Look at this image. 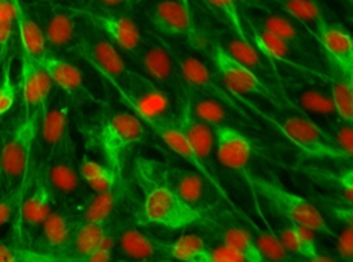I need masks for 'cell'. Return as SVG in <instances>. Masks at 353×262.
<instances>
[{
  "instance_id": "8d00e7d4",
  "label": "cell",
  "mask_w": 353,
  "mask_h": 262,
  "mask_svg": "<svg viewBox=\"0 0 353 262\" xmlns=\"http://www.w3.org/2000/svg\"><path fill=\"white\" fill-rule=\"evenodd\" d=\"M219 40L221 41H217V45L221 46L225 52L239 63H242L246 67L252 69L254 72L265 69L262 56H260V52L257 51L256 46L252 45V41H250V39H242L239 37L237 34H234L230 35V37L228 35H223V37Z\"/></svg>"
},
{
  "instance_id": "f5cc1de1",
  "label": "cell",
  "mask_w": 353,
  "mask_h": 262,
  "mask_svg": "<svg viewBox=\"0 0 353 262\" xmlns=\"http://www.w3.org/2000/svg\"><path fill=\"white\" fill-rule=\"evenodd\" d=\"M83 2H84V3H94L95 0H83Z\"/></svg>"
},
{
  "instance_id": "ba28073f",
  "label": "cell",
  "mask_w": 353,
  "mask_h": 262,
  "mask_svg": "<svg viewBox=\"0 0 353 262\" xmlns=\"http://www.w3.org/2000/svg\"><path fill=\"white\" fill-rule=\"evenodd\" d=\"M280 130L310 157L323 160H350L338 146L329 133L321 130L314 120L300 115H289L280 122Z\"/></svg>"
},
{
  "instance_id": "74e56055",
  "label": "cell",
  "mask_w": 353,
  "mask_h": 262,
  "mask_svg": "<svg viewBox=\"0 0 353 262\" xmlns=\"http://www.w3.org/2000/svg\"><path fill=\"white\" fill-rule=\"evenodd\" d=\"M330 98L338 119L353 125V75L334 72L330 83Z\"/></svg>"
},
{
  "instance_id": "e0dca14e",
  "label": "cell",
  "mask_w": 353,
  "mask_h": 262,
  "mask_svg": "<svg viewBox=\"0 0 353 262\" xmlns=\"http://www.w3.org/2000/svg\"><path fill=\"white\" fill-rule=\"evenodd\" d=\"M315 35L334 72L353 75V39L349 31L326 22Z\"/></svg>"
},
{
  "instance_id": "681fc988",
  "label": "cell",
  "mask_w": 353,
  "mask_h": 262,
  "mask_svg": "<svg viewBox=\"0 0 353 262\" xmlns=\"http://www.w3.org/2000/svg\"><path fill=\"white\" fill-rule=\"evenodd\" d=\"M338 183H340L341 190H343V200L347 204L349 208H352L353 203V169L352 168H345L344 171L338 177Z\"/></svg>"
},
{
  "instance_id": "d6a6232c",
  "label": "cell",
  "mask_w": 353,
  "mask_h": 262,
  "mask_svg": "<svg viewBox=\"0 0 353 262\" xmlns=\"http://www.w3.org/2000/svg\"><path fill=\"white\" fill-rule=\"evenodd\" d=\"M288 17L294 22L303 25L316 34V31L326 25L320 5L315 0H274Z\"/></svg>"
},
{
  "instance_id": "5bb4252c",
  "label": "cell",
  "mask_w": 353,
  "mask_h": 262,
  "mask_svg": "<svg viewBox=\"0 0 353 262\" xmlns=\"http://www.w3.org/2000/svg\"><path fill=\"white\" fill-rule=\"evenodd\" d=\"M170 51L174 56L176 65H178L183 83L188 84L190 87L203 91V94L214 96L223 104H230L232 109H237V105L231 101L227 91L221 89L216 72H213L205 63L192 54L181 51V49H170Z\"/></svg>"
},
{
  "instance_id": "7402d4cb",
  "label": "cell",
  "mask_w": 353,
  "mask_h": 262,
  "mask_svg": "<svg viewBox=\"0 0 353 262\" xmlns=\"http://www.w3.org/2000/svg\"><path fill=\"white\" fill-rule=\"evenodd\" d=\"M143 122L150 125L152 130L157 133L162 140H164L170 150H173L183 160L190 162V164H192L197 169V171H199L203 177H207V179L213 183V185H216V182L211 179V175L207 171L205 164H203V162L197 157L196 153L193 151L192 145L188 144L187 138L183 136L178 120H176V115L170 119H165V120H143Z\"/></svg>"
},
{
  "instance_id": "816d5d0a",
  "label": "cell",
  "mask_w": 353,
  "mask_h": 262,
  "mask_svg": "<svg viewBox=\"0 0 353 262\" xmlns=\"http://www.w3.org/2000/svg\"><path fill=\"white\" fill-rule=\"evenodd\" d=\"M46 2H52V3H59L63 5L65 2H69V0H46Z\"/></svg>"
},
{
  "instance_id": "3957f363",
  "label": "cell",
  "mask_w": 353,
  "mask_h": 262,
  "mask_svg": "<svg viewBox=\"0 0 353 262\" xmlns=\"http://www.w3.org/2000/svg\"><path fill=\"white\" fill-rule=\"evenodd\" d=\"M248 180L254 193L262 197L268 206L288 219L289 223L305 226V228L312 229L314 232L332 235V230L324 221L320 210L307 198L294 194L283 186L277 185L275 182L263 179V177L252 175Z\"/></svg>"
},
{
  "instance_id": "f1b7e54d",
  "label": "cell",
  "mask_w": 353,
  "mask_h": 262,
  "mask_svg": "<svg viewBox=\"0 0 353 262\" xmlns=\"http://www.w3.org/2000/svg\"><path fill=\"white\" fill-rule=\"evenodd\" d=\"M251 37L252 45L256 46L257 51L272 61H283L289 63V65H295V63H299L301 60V55L306 56L305 54L296 51V49L291 43H288L286 40L280 39L279 35H275L270 31L260 30V28H256L252 25Z\"/></svg>"
},
{
  "instance_id": "ee69618b",
  "label": "cell",
  "mask_w": 353,
  "mask_h": 262,
  "mask_svg": "<svg viewBox=\"0 0 353 262\" xmlns=\"http://www.w3.org/2000/svg\"><path fill=\"white\" fill-rule=\"evenodd\" d=\"M329 136L334 139V142L341 148V151L349 155H353V129L350 124L343 122L341 119H336L330 124Z\"/></svg>"
},
{
  "instance_id": "4316f807",
  "label": "cell",
  "mask_w": 353,
  "mask_h": 262,
  "mask_svg": "<svg viewBox=\"0 0 353 262\" xmlns=\"http://www.w3.org/2000/svg\"><path fill=\"white\" fill-rule=\"evenodd\" d=\"M179 94L185 98L190 110L193 111V115L202 119L203 122L210 124L211 127L228 124V110L225 107V104L222 101H219L214 96H210L201 90L190 87L185 83H182Z\"/></svg>"
},
{
  "instance_id": "44dd1931",
  "label": "cell",
  "mask_w": 353,
  "mask_h": 262,
  "mask_svg": "<svg viewBox=\"0 0 353 262\" xmlns=\"http://www.w3.org/2000/svg\"><path fill=\"white\" fill-rule=\"evenodd\" d=\"M80 226L79 215H72L66 210H52L46 217L41 228V241L48 250L57 253L68 252L72 244L77 228ZM59 258V256H57Z\"/></svg>"
},
{
  "instance_id": "d590c367",
  "label": "cell",
  "mask_w": 353,
  "mask_h": 262,
  "mask_svg": "<svg viewBox=\"0 0 353 262\" xmlns=\"http://www.w3.org/2000/svg\"><path fill=\"white\" fill-rule=\"evenodd\" d=\"M109 224L110 219L104 223H80L69 249L74 256L79 261H88L98 244L101 243L103 237L108 232Z\"/></svg>"
},
{
  "instance_id": "603a6c76",
  "label": "cell",
  "mask_w": 353,
  "mask_h": 262,
  "mask_svg": "<svg viewBox=\"0 0 353 262\" xmlns=\"http://www.w3.org/2000/svg\"><path fill=\"white\" fill-rule=\"evenodd\" d=\"M52 210L54 190L48 185L45 177H40L28 195L22 197L19 208L20 219L28 229H37Z\"/></svg>"
},
{
  "instance_id": "9a60e30c",
  "label": "cell",
  "mask_w": 353,
  "mask_h": 262,
  "mask_svg": "<svg viewBox=\"0 0 353 262\" xmlns=\"http://www.w3.org/2000/svg\"><path fill=\"white\" fill-rule=\"evenodd\" d=\"M150 20L154 30L167 37H188L197 47L199 31L193 25L188 6L182 0H161L154 6Z\"/></svg>"
},
{
  "instance_id": "2e32d148",
  "label": "cell",
  "mask_w": 353,
  "mask_h": 262,
  "mask_svg": "<svg viewBox=\"0 0 353 262\" xmlns=\"http://www.w3.org/2000/svg\"><path fill=\"white\" fill-rule=\"evenodd\" d=\"M162 183L178 194L183 201L192 204L193 208L205 210L211 203V193L205 179L201 173L190 171L183 168H162Z\"/></svg>"
},
{
  "instance_id": "f546056e",
  "label": "cell",
  "mask_w": 353,
  "mask_h": 262,
  "mask_svg": "<svg viewBox=\"0 0 353 262\" xmlns=\"http://www.w3.org/2000/svg\"><path fill=\"white\" fill-rule=\"evenodd\" d=\"M292 98L301 110L310 113V115L324 118L329 124L338 119L330 94H326L321 89L296 86L292 89Z\"/></svg>"
},
{
  "instance_id": "d6986e66",
  "label": "cell",
  "mask_w": 353,
  "mask_h": 262,
  "mask_svg": "<svg viewBox=\"0 0 353 262\" xmlns=\"http://www.w3.org/2000/svg\"><path fill=\"white\" fill-rule=\"evenodd\" d=\"M52 87L54 84L43 65L22 54L20 89H22L23 105L43 110L48 99L52 95Z\"/></svg>"
},
{
  "instance_id": "484cf974",
  "label": "cell",
  "mask_w": 353,
  "mask_h": 262,
  "mask_svg": "<svg viewBox=\"0 0 353 262\" xmlns=\"http://www.w3.org/2000/svg\"><path fill=\"white\" fill-rule=\"evenodd\" d=\"M16 26L22 54L31 56L35 61L43 60V56L49 52L43 31L32 12L22 3V0H17L16 5Z\"/></svg>"
},
{
  "instance_id": "b9f144b4",
  "label": "cell",
  "mask_w": 353,
  "mask_h": 262,
  "mask_svg": "<svg viewBox=\"0 0 353 262\" xmlns=\"http://www.w3.org/2000/svg\"><path fill=\"white\" fill-rule=\"evenodd\" d=\"M256 245L265 261H286L289 256V252L281 245L280 239L270 233H260Z\"/></svg>"
},
{
  "instance_id": "c3c4849f",
  "label": "cell",
  "mask_w": 353,
  "mask_h": 262,
  "mask_svg": "<svg viewBox=\"0 0 353 262\" xmlns=\"http://www.w3.org/2000/svg\"><path fill=\"white\" fill-rule=\"evenodd\" d=\"M336 249H338V254L343 261H352L353 259V228L352 223L347 224L341 235L338 237L336 239Z\"/></svg>"
},
{
  "instance_id": "ffe728a7",
  "label": "cell",
  "mask_w": 353,
  "mask_h": 262,
  "mask_svg": "<svg viewBox=\"0 0 353 262\" xmlns=\"http://www.w3.org/2000/svg\"><path fill=\"white\" fill-rule=\"evenodd\" d=\"M181 105L179 110L176 111V120L181 127L183 136L187 138L188 144L192 145L193 151L196 153L203 164L210 159L211 153L214 150V129L210 124L203 122L202 119L193 115L190 110L185 98L178 95Z\"/></svg>"
},
{
  "instance_id": "db71d44e",
  "label": "cell",
  "mask_w": 353,
  "mask_h": 262,
  "mask_svg": "<svg viewBox=\"0 0 353 262\" xmlns=\"http://www.w3.org/2000/svg\"><path fill=\"white\" fill-rule=\"evenodd\" d=\"M183 2H185V5H187V0H183Z\"/></svg>"
},
{
  "instance_id": "60d3db41",
  "label": "cell",
  "mask_w": 353,
  "mask_h": 262,
  "mask_svg": "<svg viewBox=\"0 0 353 262\" xmlns=\"http://www.w3.org/2000/svg\"><path fill=\"white\" fill-rule=\"evenodd\" d=\"M39 262V261H59L57 256L49 253H40L34 250L11 247L0 241V262Z\"/></svg>"
},
{
  "instance_id": "30bf717a",
  "label": "cell",
  "mask_w": 353,
  "mask_h": 262,
  "mask_svg": "<svg viewBox=\"0 0 353 262\" xmlns=\"http://www.w3.org/2000/svg\"><path fill=\"white\" fill-rule=\"evenodd\" d=\"M80 19L86 20L94 28H97L104 37H108L112 43L121 51L135 55L143 45V35H141L137 23L130 17L123 16L114 11H92L72 8Z\"/></svg>"
},
{
  "instance_id": "4dcf8cb0",
  "label": "cell",
  "mask_w": 353,
  "mask_h": 262,
  "mask_svg": "<svg viewBox=\"0 0 353 262\" xmlns=\"http://www.w3.org/2000/svg\"><path fill=\"white\" fill-rule=\"evenodd\" d=\"M123 197L121 182L104 193H95V197L84 204L79 215L80 223H104L112 219V215Z\"/></svg>"
},
{
  "instance_id": "52a82bcc",
  "label": "cell",
  "mask_w": 353,
  "mask_h": 262,
  "mask_svg": "<svg viewBox=\"0 0 353 262\" xmlns=\"http://www.w3.org/2000/svg\"><path fill=\"white\" fill-rule=\"evenodd\" d=\"M32 16L43 31L48 49L66 52L75 51L80 40L81 28L79 16L72 10V6L40 0Z\"/></svg>"
},
{
  "instance_id": "7a4b0ae2",
  "label": "cell",
  "mask_w": 353,
  "mask_h": 262,
  "mask_svg": "<svg viewBox=\"0 0 353 262\" xmlns=\"http://www.w3.org/2000/svg\"><path fill=\"white\" fill-rule=\"evenodd\" d=\"M144 122L135 113L118 111L92 124L89 138L101 153L105 164L121 174L127 153L144 139Z\"/></svg>"
},
{
  "instance_id": "8fae6325",
  "label": "cell",
  "mask_w": 353,
  "mask_h": 262,
  "mask_svg": "<svg viewBox=\"0 0 353 262\" xmlns=\"http://www.w3.org/2000/svg\"><path fill=\"white\" fill-rule=\"evenodd\" d=\"M43 177L54 194L63 197H75L81 189V177L77 165L75 144L72 136H68L54 151L43 168Z\"/></svg>"
},
{
  "instance_id": "277c9868",
  "label": "cell",
  "mask_w": 353,
  "mask_h": 262,
  "mask_svg": "<svg viewBox=\"0 0 353 262\" xmlns=\"http://www.w3.org/2000/svg\"><path fill=\"white\" fill-rule=\"evenodd\" d=\"M202 221V210L183 201L164 183L152 185L147 190L145 201L137 215L138 224H154L167 229H185Z\"/></svg>"
},
{
  "instance_id": "d4e9b609",
  "label": "cell",
  "mask_w": 353,
  "mask_h": 262,
  "mask_svg": "<svg viewBox=\"0 0 353 262\" xmlns=\"http://www.w3.org/2000/svg\"><path fill=\"white\" fill-rule=\"evenodd\" d=\"M40 63L46 69L54 86H57L68 98H79L88 94L81 70L72 63L51 52H48Z\"/></svg>"
},
{
  "instance_id": "6da1fadb",
  "label": "cell",
  "mask_w": 353,
  "mask_h": 262,
  "mask_svg": "<svg viewBox=\"0 0 353 262\" xmlns=\"http://www.w3.org/2000/svg\"><path fill=\"white\" fill-rule=\"evenodd\" d=\"M41 109L23 105V113L0 146V179L10 188L23 183L30 171L41 122Z\"/></svg>"
},
{
  "instance_id": "ac0fdd59",
  "label": "cell",
  "mask_w": 353,
  "mask_h": 262,
  "mask_svg": "<svg viewBox=\"0 0 353 262\" xmlns=\"http://www.w3.org/2000/svg\"><path fill=\"white\" fill-rule=\"evenodd\" d=\"M213 129L217 160L232 171H243L252 154L251 140L236 127L228 124L216 125Z\"/></svg>"
},
{
  "instance_id": "4fadbf2b",
  "label": "cell",
  "mask_w": 353,
  "mask_h": 262,
  "mask_svg": "<svg viewBox=\"0 0 353 262\" xmlns=\"http://www.w3.org/2000/svg\"><path fill=\"white\" fill-rule=\"evenodd\" d=\"M145 76L150 78L167 91L179 94L182 87V76L170 49L154 41H143V45L133 55Z\"/></svg>"
},
{
  "instance_id": "7c38bea8",
  "label": "cell",
  "mask_w": 353,
  "mask_h": 262,
  "mask_svg": "<svg viewBox=\"0 0 353 262\" xmlns=\"http://www.w3.org/2000/svg\"><path fill=\"white\" fill-rule=\"evenodd\" d=\"M66 96V95H65ZM65 96H59L52 101V95L41 113V122L37 136V145L40 154L41 169L46 166L49 159L52 157L57 146L70 136L69 130V104Z\"/></svg>"
},
{
  "instance_id": "ab89813d",
  "label": "cell",
  "mask_w": 353,
  "mask_h": 262,
  "mask_svg": "<svg viewBox=\"0 0 353 262\" xmlns=\"http://www.w3.org/2000/svg\"><path fill=\"white\" fill-rule=\"evenodd\" d=\"M205 2L227 20L232 32L237 34L239 37L242 39H248V34H246V30L243 26V19L239 12L237 0H205Z\"/></svg>"
},
{
  "instance_id": "bcb514c9",
  "label": "cell",
  "mask_w": 353,
  "mask_h": 262,
  "mask_svg": "<svg viewBox=\"0 0 353 262\" xmlns=\"http://www.w3.org/2000/svg\"><path fill=\"white\" fill-rule=\"evenodd\" d=\"M16 102V86L11 80L10 69H5V75L0 80V118L6 115Z\"/></svg>"
},
{
  "instance_id": "e575fe53",
  "label": "cell",
  "mask_w": 353,
  "mask_h": 262,
  "mask_svg": "<svg viewBox=\"0 0 353 262\" xmlns=\"http://www.w3.org/2000/svg\"><path fill=\"white\" fill-rule=\"evenodd\" d=\"M79 171L81 180L94 190V193H104L121 182V174H118L114 168L108 164H98V162L84 157L79 164Z\"/></svg>"
},
{
  "instance_id": "83f0119b",
  "label": "cell",
  "mask_w": 353,
  "mask_h": 262,
  "mask_svg": "<svg viewBox=\"0 0 353 262\" xmlns=\"http://www.w3.org/2000/svg\"><path fill=\"white\" fill-rule=\"evenodd\" d=\"M117 243L125 258L135 261H150L153 258L165 256L161 241L153 239L147 233L133 228L119 229Z\"/></svg>"
},
{
  "instance_id": "f6af8a7d",
  "label": "cell",
  "mask_w": 353,
  "mask_h": 262,
  "mask_svg": "<svg viewBox=\"0 0 353 262\" xmlns=\"http://www.w3.org/2000/svg\"><path fill=\"white\" fill-rule=\"evenodd\" d=\"M22 186L12 188L8 194L0 197V228L8 224L12 217L17 214L20 208V201H22Z\"/></svg>"
},
{
  "instance_id": "7dc6e473",
  "label": "cell",
  "mask_w": 353,
  "mask_h": 262,
  "mask_svg": "<svg viewBox=\"0 0 353 262\" xmlns=\"http://www.w3.org/2000/svg\"><path fill=\"white\" fill-rule=\"evenodd\" d=\"M208 262H250V259L245 253L222 243L216 249L211 247Z\"/></svg>"
},
{
  "instance_id": "f35d334b",
  "label": "cell",
  "mask_w": 353,
  "mask_h": 262,
  "mask_svg": "<svg viewBox=\"0 0 353 262\" xmlns=\"http://www.w3.org/2000/svg\"><path fill=\"white\" fill-rule=\"evenodd\" d=\"M222 243L240 250L248 256L250 262H263L265 258L259 252L252 235L242 228H230L222 232Z\"/></svg>"
},
{
  "instance_id": "836d02e7",
  "label": "cell",
  "mask_w": 353,
  "mask_h": 262,
  "mask_svg": "<svg viewBox=\"0 0 353 262\" xmlns=\"http://www.w3.org/2000/svg\"><path fill=\"white\" fill-rule=\"evenodd\" d=\"M211 247L199 235L190 233L178 238L170 244L162 243V250L167 258L181 262H208Z\"/></svg>"
},
{
  "instance_id": "7bdbcfd3",
  "label": "cell",
  "mask_w": 353,
  "mask_h": 262,
  "mask_svg": "<svg viewBox=\"0 0 353 262\" xmlns=\"http://www.w3.org/2000/svg\"><path fill=\"white\" fill-rule=\"evenodd\" d=\"M119 229L121 228H118V226H115V224H112V223L109 224L108 232H105V235L103 237L101 243L98 244L94 253H92L88 258L89 262H108L112 259V253H114V249L117 245Z\"/></svg>"
},
{
  "instance_id": "9c48e42d",
  "label": "cell",
  "mask_w": 353,
  "mask_h": 262,
  "mask_svg": "<svg viewBox=\"0 0 353 262\" xmlns=\"http://www.w3.org/2000/svg\"><path fill=\"white\" fill-rule=\"evenodd\" d=\"M211 63H213L216 75L225 87L237 95H256L266 99H274L272 90L266 86L252 69L246 67L242 63L232 58L217 43L211 45L210 49Z\"/></svg>"
},
{
  "instance_id": "8992f818",
  "label": "cell",
  "mask_w": 353,
  "mask_h": 262,
  "mask_svg": "<svg viewBox=\"0 0 353 262\" xmlns=\"http://www.w3.org/2000/svg\"><path fill=\"white\" fill-rule=\"evenodd\" d=\"M75 51L92 67L108 78L114 86L121 84L130 74V69L125 66L121 54L118 52V47L86 20H84V28H81L80 40Z\"/></svg>"
},
{
  "instance_id": "f907efd6",
  "label": "cell",
  "mask_w": 353,
  "mask_h": 262,
  "mask_svg": "<svg viewBox=\"0 0 353 262\" xmlns=\"http://www.w3.org/2000/svg\"><path fill=\"white\" fill-rule=\"evenodd\" d=\"M133 0H95L98 8L101 11H121L127 10Z\"/></svg>"
},
{
  "instance_id": "1f68e13d",
  "label": "cell",
  "mask_w": 353,
  "mask_h": 262,
  "mask_svg": "<svg viewBox=\"0 0 353 262\" xmlns=\"http://www.w3.org/2000/svg\"><path fill=\"white\" fill-rule=\"evenodd\" d=\"M314 233L312 229L291 223L289 228L280 230L277 238L289 253H295L307 261H312L320 253Z\"/></svg>"
},
{
  "instance_id": "cb8c5ba5",
  "label": "cell",
  "mask_w": 353,
  "mask_h": 262,
  "mask_svg": "<svg viewBox=\"0 0 353 262\" xmlns=\"http://www.w3.org/2000/svg\"><path fill=\"white\" fill-rule=\"evenodd\" d=\"M248 23L260 28V30L270 31L275 35H279L280 39L286 40L288 43H291L296 49V51H300L306 56H309L310 52H312V43L306 39V35L301 31L300 25L294 22L291 17L279 16V14L275 12H262L257 14L256 17H252V20L248 19Z\"/></svg>"
},
{
  "instance_id": "5b68a950",
  "label": "cell",
  "mask_w": 353,
  "mask_h": 262,
  "mask_svg": "<svg viewBox=\"0 0 353 262\" xmlns=\"http://www.w3.org/2000/svg\"><path fill=\"white\" fill-rule=\"evenodd\" d=\"M115 87L141 120H165L176 115L167 91L145 75L130 70L125 80Z\"/></svg>"
}]
</instances>
